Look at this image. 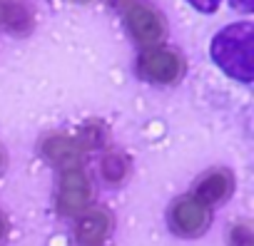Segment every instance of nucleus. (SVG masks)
Masks as SVG:
<instances>
[{
	"mask_svg": "<svg viewBox=\"0 0 254 246\" xmlns=\"http://www.w3.org/2000/svg\"><path fill=\"white\" fill-rule=\"evenodd\" d=\"M207 226H209V206H204L192 194L177 199L170 206V229L177 236L194 239V236H202Z\"/></svg>",
	"mask_w": 254,
	"mask_h": 246,
	"instance_id": "39448f33",
	"label": "nucleus"
},
{
	"mask_svg": "<svg viewBox=\"0 0 254 246\" xmlns=\"http://www.w3.org/2000/svg\"><path fill=\"white\" fill-rule=\"evenodd\" d=\"M5 231H8V226H5V219H3V214H0V241H3Z\"/></svg>",
	"mask_w": 254,
	"mask_h": 246,
	"instance_id": "4468645a",
	"label": "nucleus"
},
{
	"mask_svg": "<svg viewBox=\"0 0 254 246\" xmlns=\"http://www.w3.org/2000/svg\"><path fill=\"white\" fill-rule=\"evenodd\" d=\"M229 3H232V8H237L242 13H252V8H254V0H229Z\"/></svg>",
	"mask_w": 254,
	"mask_h": 246,
	"instance_id": "ddd939ff",
	"label": "nucleus"
},
{
	"mask_svg": "<svg viewBox=\"0 0 254 246\" xmlns=\"http://www.w3.org/2000/svg\"><path fill=\"white\" fill-rule=\"evenodd\" d=\"M35 25L33 10L23 0H0V28L15 35H28Z\"/></svg>",
	"mask_w": 254,
	"mask_h": 246,
	"instance_id": "1a4fd4ad",
	"label": "nucleus"
},
{
	"mask_svg": "<svg viewBox=\"0 0 254 246\" xmlns=\"http://www.w3.org/2000/svg\"><path fill=\"white\" fill-rule=\"evenodd\" d=\"M187 3H190L194 10H199V13L209 15V13H214V10L219 8V3H222V0H187Z\"/></svg>",
	"mask_w": 254,
	"mask_h": 246,
	"instance_id": "f8f14e48",
	"label": "nucleus"
},
{
	"mask_svg": "<svg viewBox=\"0 0 254 246\" xmlns=\"http://www.w3.org/2000/svg\"><path fill=\"white\" fill-rule=\"evenodd\" d=\"M185 62L175 50L150 48L137 57V75L152 85H172L182 77Z\"/></svg>",
	"mask_w": 254,
	"mask_h": 246,
	"instance_id": "20e7f679",
	"label": "nucleus"
},
{
	"mask_svg": "<svg viewBox=\"0 0 254 246\" xmlns=\"http://www.w3.org/2000/svg\"><path fill=\"white\" fill-rule=\"evenodd\" d=\"M40 152L60 172L82 167V159H85V147L80 145L77 137H70V135H48L40 145Z\"/></svg>",
	"mask_w": 254,
	"mask_h": 246,
	"instance_id": "423d86ee",
	"label": "nucleus"
},
{
	"mask_svg": "<svg viewBox=\"0 0 254 246\" xmlns=\"http://www.w3.org/2000/svg\"><path fill=\"white\" fill-rule=\"evenodd\" d=\"M92 204V184L90 177L85 174L82 167L63 169L60 172V184H58V197L55 206L63 216L67 219H80Z\"/></svg>",
	"mask_w": 254,
	"mask_h": 246,
	"instance_id": "f03ea898",
	"label": "nucleus"
},
{
	"mask_svg": "<svg viewBox=\"0 0 254 246\" xmlns=\"http://www.w3.org/2000/svg\"><path fill=\"white\" fill-rule=\"evenodd\" d=\"M5 167V154H3V149H0V169Z\"/></svg>",
	"mask_w": 254,
	"mask_h": 246,
	"instance_id": "2eb2a0df",
	"label": "nucleus"
},
{
	"mask_svg": "<svg viewBox=\"0 0 254 246\" xmlns=\"http://www.w3.org/2000/svg\"><path fill=\"white\" fill-rule=\"evenodd\" d=\"M209 55L217 67L239 82L254 80V25L249 20L227 25L209 45Z\"/></svg>",
	"mask_w": 254,
	"mask_h": 246,
	"instance_id": "f257e3e1",
	"label": "nucleus"
},
{
	"mask_svg": "<svg viewBox=\"0 0 254 246\" xmlns=\"http://www.w3.org/2000/svg\"><path fill=\"white\" fill-rule=\"evenodd\" d=\"M232 189H234V179H232V174L227 169H209L197 182L192 197L199 199L204 206H217V204H222V201L229 199Z\"/></svg>",
	"mask_w": 254,
	"mask_h": 246,
	"instance_id": "6e6552de",
	"label": "nucleus"
},
{
	"mask_svg": "<svg viewBox=\"0 0 254 246\" xmlns=\"http://www.w3.org/2000/svg\"><path fill=\"white\" fill-rule=\"evenodd\" d=\"M80 3H87V0H80Z\"/></svg>",
	"mask_w": 254,
	"mask_h": 246,
	"instance_id": "dca6fc26",
	"label": "nucleus"
},
{
	"mask_svg": "<svg viewBox=\"0 0 254 246\" xmlns=\"http://www.w3.org/2000/svg\"><path fill=\"white\" fill-rule=\"evenodd\" d=\"M122 18L130 35L142 45V48H157L165 38V20L157 10L147 8L145 3H135V0H125L122 3Z\"/></svg>",
	"mask_w": 254,
	"mask_h": 246,
	"instance_id": "7ed1b4c3",
	"label": "nucleus"
},
{
	"mask_svg": "<svg viewBox=\"0 0 254 246\" xmlns=\"http://www.w3.org/2000/svg\"><path fill=\"white\" fill-rule=\"evenodd\" d=\"M229 246H254V234L249 224H237L229 231Z\"/></svg>",
	"mask_w": 254,
	"mask_h": 246,
	"instance_id": "9b49d317",
	"label": "nucleus"
},
{
	"mask_svg": "<svg viewBox=\"0 0 254 246\" xmlns=\"http://www.w3.org/2000/svg\"><path fill=\"white\" fill-rule=\"evenodd\" d=\"M110 229H112V219L105 209H87L77 219V229H75L77 246H105Z\"/></svg>",
	"mask_w": 254,
	"mask_h": 246,
	"instance_id": "0eeeda50",
	"label": "nucleus"
},
{
	"mask_svg": "<svg viewBox=\"0 0 254 246\" xmlns=\"http://www.w3.org/2000/svg\"><path fill=\"white\" fill-rule=\"evenodd\" d=\"M100 174L107 184H122L130 174V159L120 149H107L100 159Z\"/></svg>",
	"mask_w": 254,
	"mask_h": 246,
	"instance_id": "9d476101",
	"label": "nucleus"
}]
</instances>
